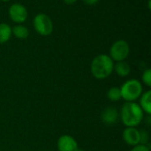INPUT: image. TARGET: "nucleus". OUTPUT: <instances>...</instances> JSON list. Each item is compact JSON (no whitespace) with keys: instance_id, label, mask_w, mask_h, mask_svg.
<instances>
[{"instance_id":"nucleus-14","label":"nucleus","mask_w":151,"mask_h":151,"mask_svg":"<svg viewBox=\"0 0 151 151\" xmlns=\"http://www.w3.org/2000/svg\"><path fill=\"white\" fill-rule=\"evenodd\" d=\"M107 98L111 102H118L121 99L120 88L119 87H111L106 94Z\"/></svg>"},{"instance_id":"nucleus-3","label":"nucleus","mask_w":151,"mask_h":151,"mask_svg":"<svg viewBox=\"0 0 151 151\" xmlns=\"http://www.w3.org/2000/svg\"><path fill=\"white\" fill-rule=\"evenodd\" d=\"M119 88L121 98H123L126 102H135L140 98L143 92L142 82L136 79L127 80Z\"/></svg>"},{"instance_id":"nucleus-13","label":"nucleus","mask_w":151,"mask_h":151,"mask_svg":"<svg viewBox=\"0 0 151 151\" xmlns=\"http://www.w3.org/2000/svg\"><path fill=\"white\" fill-rule=\"evenodd\" d=\"M12 35V27L6 23H0V44L7 42Z\"/></svg>"},{"instance_id":"nucleus-8","label":"nucleus","mask_w":151,"mask_h":151,"mask_svg":"<svg viewBox=\"0 0 151 151\" xmlns=\"http://www.w3.org/2000/svg\"><path fill=\"white\" fill-rule=\"evenodd\" d=\"M124 142L129 146H136L141 143V131L136 127H126L122 133Z\"/></svg>"},{"instance_id":"nucleus-2","label":"nucleus","mask_w":151,"mask_h":151,"mask_svg":"<svg viewBox=\"0 0 151 151\" xmlns=\"http://www.w3.org/2000/svg\"><path fill=\"white\" fill-rule=\"evenodd\" d=\"M114 61L107 54H99L96 56L90 65L92 75L97 80L108 78L114 71Z\"/></svg>"},{"instance_id":"nucleus-6","label":"nucleus","mask_w":151,"mask_h":151,"mask_svg":"<svg viewBox=\"0 0 151 151\" xmlns=\"http://www.w3.org/2000/svg\"><path fill=\"white\" fill-rule=\"evenodd\" d=\"M8 13L10 19L17 24H21L25 22L28 16L27 8L24 4L20 3L12 4L8 10Z\"/></svg>"},{"instance_id":"nucleus-11","label":"nucleus","mask_w":151,"mask_h":151,"mask_svg":"<svg viewBox=\"0 0 151 151\" xmlns=\"http://www.w3.org/2000/svg\"><path fill=\"white\" fill-rule=\"evenodd\" d=\"M113 71H115V73L120 77H127L131 73V66L126 61H119L114 64Z\"/></svg>"},{"instance_id":"nucleus-7","label":"nucleus","mask_w":151,"mask_h":151,"mask_svg":"<svg viewBox=\"0 0 151 151\" xmlns=\"http://www.w3.org/2000/svg\"><path fill=\"white\" fill-rule=\"evenodd\" d=\"M58 151H83L79 148L77 141L69 134L61 135L57 143Z\"/></svg>"},{"instance_id":"nucleus-20","label":"nucleus","mask_w":151,"mask_h":151,"mask_svg":"<svg viewBox=\"0 0 151 151\" xmlns=\"http://www.w3.org/2000/svg\"><path fill=\"white\" fill-rule=\"evenodd\" d=\"M148 7H149V9L150 10V0H149V4H148Z\"/></svg>"},{"instance_id":"nucleus-19","label":"nucleus","mask_w":151,"mask_h":151,"mask_svg":"<svg viewBox=\"0 0 151 151\" xmlns=\"http://www.w3.org/2000/svg\"><path fill=\"white\" fill-rule=\"evenodd\" d=\"M65 4H68V5H71V4H73L74 3L77 2V0H63Z\"/></svg>"},{"instance_id":"nucleus-10","label":"nucleus","mask_w":151,"mask_h":151,"mask_svg":"<svg viewBox=\"0 0 151 151\" xmlns=\"http://www.w3.org/2000/svg\"><path fill=\"white\" fill-rule=\"evenodd\" d=\"M140 107L143 111L144 113H146L148 116L151 114V91L147 90L142 92V96H140Z\"/></svg>"},{"instance_id":"nucleus-9","label":"nucleus","mask_w":151,"mask_h":151,"mask_svg":"<svg viewBox=\"0 0 151 151\" xmlns=\"http://www.w3.org/2000/svg\"><path fill=\"white\" fill-rule=\"evenodd\" d=\"M119 119V114L117 109L113 106L104 108L101 112V119L106 125H114Z\"/></svg>"},{"instance_id":"nucleus-15","label":"nucleus","mask_w":151,"mask_h":151,"mask_svg":"<svg viewBox=\"0 0 151 151\" xmlns=\"http://www.w3.org/2000/svg\"><path fill=\"white\" fill-rule=\"evenodd\" d=\"M142 83L147 86L148 88H150L151 87V70L149 69H146L143 73H142Z\"/></svg>"},{"instance_id":"nucleus-4","label":"nucleus","mask_w":151,"mask_h":151,"mask_svg":"<svg viewBox=\"0 0 151 151\" xmlns=\"http://www.w3.org/2000/svg\"><path fill=\"white\" fill-rule=\"evenodd\" d=\"M33 26L36 33L42 36H49L53 32V23L50 16L45 13H38L33 19Z\"/></svg>"},{"instance_id":"nucleus-18","label":"nucleus","mask_w":151,"mask_h":151,"mask_svg":"<svg viewBox=\"0 0 151 151\" xmlns=\"http://www.w3.org/2000/svg\"><path fill=\"white\" fill-rule=\"evenodd\" d=\"M82 1L87 5H95V4H96L98 3L99 0H82Z\"/></svg>"},{"instance_id":"nucleus-5","label":"nucleus","mask_w":151,"mask_h":151,"mask_svg":"<svg viewBox=\"0 0 151 151\" xmlns=\"http://www.w3.org/2000/svg\"><path fill=\"white\" fill-rule=\"evenodd\" d=\"M130 54V46L125 40H118L110 49V57L114 62L125 61Z\"/></svg>"},{"instance_id":"nucleus-12","label":"nucleus","mask_w":151,"mask_h":151,"mask_svg":"<svg viewBox=\"0 0 151 151\" xmlns=\"http://www.w3.org/2000/svg\"><path fill=\"white\" fill-rule=\"evenodd\" d=\"M12 35L20 40L26 39L29 35V30L27 29V27L21 25V24H17L12 28Z\"/></svg>"},{"instance_id":"nucleus-21","label":"nucleus","mask_w":151,"mask_h":151,"mask_svg":"<svg viewBox=\"0 0 151 151\" xmlns=\"http://www.w3.org/2000/svg\"><path fill=\"white\" fill-rule=\"evenodd\" d=\"M0 1H3V2H4V3H7V2H10L11 0H0Z\"/></svg>"},{"instance_id":"nucleus-16","label":"nucleus","mask_w":151,"mask_h":151,"mask_svg":"<svg viewBox=\"0 0 151 151\" xmlns=\"http://www.w3.org/2000/svg\"><path fill=\"white\" fill-rule=\"evenodd\" d=\"M131 151H150V150L145 144H138L136 146H134Z\"/></svg>"},{"instance_id":"nucleus-17","label":"nucleus","mask_w":151,"mask_h":151,"mask_svg":"<svg viewBox=\"0 0 151 151\" xmlns=\"http://www.w3.org/2000/svg\"><path fill=\"white\" fill-rule=\"evenodd\" d=\"M148 139H149L148 134L146 132H144V131H142L141 132V143L140 144H145V145H147Z\"/></svg>"},{"instance_id":"nucleus-1","label":"nucleus","mask_w":151,"mask_h":151,"mask_svg":"<svg viewBox=\"0 0 151 151\" xmlns=\"http://www.w3.org/2000/svg\"><path fill=\"white\" fill-rule=\"evenodd\" d=\"M119 119L126 127H136L144 119V112L135 102H126L119 112Z\"/></svg>"}]
</instances>
